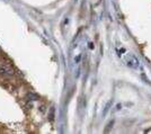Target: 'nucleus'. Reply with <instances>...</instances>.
<instances>
[{"label": "nucleus", "instance_id": "1", "mask_svg": "<svg viewBox=\"0 0 151 134\" xmlns=\"http://www.w3.org/2000/svg\"><path fill=\"white\" fill-rule=\"evenodd\" d=\"M14 69L12 67L7 64H0V75L5 77H13L14 76Z\"/></svg>", "mask_w": 151, "mask_h": 134}, {"label": "nucleus", "instance_id": "2", "mask_svg": "<svg viewBox=\"0 0 151 134\" xmlns=\"http://www.w3.org/2000/svg\"><path fill=\"white\" fill-rule=\"evenodd\" d=\"M126 63L130 68H138L139 67V61L138 59L134 57L133 54H130L126 57Z\"/></svg>", "mask_w": 151, "mask_h": 134}]
</instances>
